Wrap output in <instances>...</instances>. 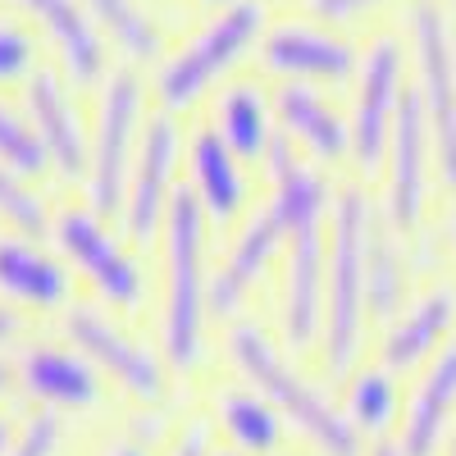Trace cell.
<instances>
[{
	"mask_svg": "<svg viewBox=\"0 0 456 456\" xmlns=\"http://www.w3.org/2000/svg\"><path fill=\"white\" fill-rule=\"evenodd\" d=\"M215 228L197 210L192 192L174 197L169 219L160 228L151 265H156V306H151V333H156L165 361L197 393L219 370V324L210 311V270H215Z\"/></svg>",
	"mask_w": 456,
	"mask_h": 456,
	"instance_id": "obj_1",
	"label": "cell"
},
{
	"mask_svg": "<svg viewBox=\"0 0 456 456\" xmlns=\"http://www.w3.org/2000/svg\"><path fill=\"white\" fill-rule=\"evenodd\" d=\"M219 370L265 393L283 415L292 443L311 456H365V438L338 406V388L315 370V361L292 356L265 315H242L219 329Z\"/></svg>",
	"mask_w": 456,
	"mask_h": 456,
	"instance_id": "obj_2",
	"label": "cell"
},
{
	"mask_svg": "<svg viewBox=\"0 0 456 456\" xmlns=\"http://www.w3.org/2000/svg\"><path fill=\"white\" fill-rule=\"evenodd\" d=\"M379 224L374 187L361 178L338 183V201L329 215V283H324V333L315 347V370L338 388L374 347V320H370V283L365 260L370 238Z\"/></svg>",
	"mask_w": 456,
	"mask_h": 456,
	"instance_id": "obj_3",
	"label": "cell"
},
{
	"mask_svg": "<svg viewBox=\"0 0 456 456\" xmlns=\"http://www.w3.org/2000/svg\"><path fill=\"white\" fill-rule=\"evenodd\" d=\"M55 333H64L114 388L119 406L128 415H156V411H178L192 402V393L183 388V379L174 374V365L165 361L156 333L146 329V320H128L114 315L96 301L78 297L73 306L51 324Z\"/></svg>",
	"mask_w": 456,
	"mask_h": 456,
	"instance_id": "obj_4",
	"label": "cell"
},
{
	"mask_svg": "<svg viewBox=\"0 0 456 456\" xmlns=\"http://www.w3.org/2000/svg\"><path fill=\"white\" fill-rule=\"evenodd\" d=\"M46 238L73 265L87 301H96V306L114 315H128V320H151V306H156V265H151V251L137 247L119 228V219L92 210L83 197H55Z\"/></svg>",
	"mask_w": 456,
	"mask_h": 456,
	"instance_id": "obj_5",
	"label": "cell"
},
{
	"mask_svg": "<svg viewBox=\"0 0 456 456\" xmlns=\"http://www.w3.org/2000/svg\"><path fill=\"white\" fill-rule=\"evenodd\" d=\"M265 28H270L265 0H233V5L215 10L187 42L165 51V60L151 69V101H156V110L187 119L224 83H233V69L247 55H256Z\"/></svg>",
	"mask_w": 456,
	"mask_h": 456,
	"instance_id": "obj_6",
	"label": "cell"
},
{
	"mask_svg": "<svg viewBox=\"0 0 456 456\" xmlns=\"http://www.w3.org/2000/svg\"><path fill=\"white\" fill-rule=\"evenodd\" d=\"M19 379V406L23 411H51L78 425L87 438L110 429L119 415V397L105 384V374L73 347L51 324H37L19 347L10 352Z\"/></svg>",
	"mask_w": 456,
	"mask_h": 456,
	"instance_id": "obj_7",
	"label": "cell"
},
{
	"mask_svg": "<svg viewBox=\"0 0 456 456\" xmlns=\"http://www.w3.org/2000/svg\"><path fill=\"white\" fill-rule=\"evenodd\" d=\"M151 110L156 101H151V83L137 64H114L105 83L92 92V160L78 197L110 219H119Z\"/></svg>",
	"mask_w": 456,
	"mask_h": 456,
	"instance_id": "obj_8",
	"label": "cell"
},
{
	"mask_svg": "<svg viewBox=\"0 0 456 456\" xmlns=\"http://www.w3.org/2000/svg\"><path fill=\"white\" fill-rule=\"evenodd\" d=\"M434 142H429V124L415 87H406L397 119H393V137H388V156L384 169L374 178V206L393 233L425 242L434 238Z\"/></svg>",
	"mask_w": 456,
	"mask_h": 456,
	"instance_id": "obj_9",
	"label": "cell"
},
{
	"mask_svg": "<svg viewBox=\"0 0 456 456\" xmlns=\"http://www.w3.org/2000/svg\"><path fill=\"white\" fill-rule=\"evenodd\" d=\"M411 73L434 142L438 187L456 201V32L438 0H411Z\"/></svg>",
	"mask_w": 456,
	"mask_h": 456,
	"instance_id": "obj_10",
	"label": "cell"
},
{
	"mask_svg": "<svg viewBox=\"0 0 456 456\" xmlns=\"http://www.w3.org/2000/svg\"><path fill=\"white\" fill-rule=\"evenodd\" d=\"M406 73H411V55L397 32H374L361 46V69L347 87V119H352V174L347 178H361L374 187L384 156H388L397 105L411 87Z\"/></svg>",
	"mask_w": 456,
	"mask_h": 456,
	"instance_id": "obj_11",
	"label": "cell"
},
{
	"mask_svg": "<svg viewBox=\"0 0 456 456\" xmlns=\"http://www.w3.org/2000/svg\"><path fill=\"white\" fill-rule=\"evenodd\" d=\"M283 247H288V233L265 206H256L233 233L219 238L215 270H210V311L219 329L242 315H256L265 306L270 283L279 274Z\"/></svg>",
	"mask_w": 456,
	"mask_h": 456,
	"instance_id": "obj_12",
	"label": "cell"
},
{
	"mask_svg": "<svg viewBox=\"0 0 456 456\" xmlns=\"http://www.w3.org/2000/svg\"><path fill=\"white\" fill-rule=\"evenodd\" d=\"M183 160H187V124L169 110H151L128 174V192L119 206V228L146 251L156 247L169 206L183 192Z\"/></svg>",
	"mask_w": 456,
	"mask_h": 456,
	"instance_id": "obj_13",
	"label": "cell"
},
{
	"mask_svg": "<svg viewBox=\"0 0 456 456\" xmlns=\"http://www.w3.org/2000/svg\"><path fill=\"white\" fill-rule=\"evenodd\" d=\"M324 283H329V228L288 238L260 315L292 356L315 361L324 333Z\"/></svg>",
	"mask_w": 456,
	"mask_h": 456,
	"instance_id": "obj_14",
	"label": "cell"
},
{
	"mask_svg": "<svg viewBox=\"0 0 456 456\" xmlns=\"http://www.w3.org/2000/svg\"><path fill=\"white\" fill-rule=\"evenodd\" d=\"M19 101L37 137H42L46 165H51V192L78 197L87 178V160H92V110L78 101V87L55 64H42L23 83Z\"/></svg>",
	"mask_w": 456,
	"mask_h": 456,
	"instance_id": "obj_15",
	"label": "cell"
},
{
	"mask_svg": "<svg viewBox=\"0 0 456 456\" xmlns=\"http://www.w3.org/2000/svg\"><path fill=\"white\" fill-rule=\"evenodd\" d=\"M256 69L274 83H306L324 92L352 87L361 69V46L329 23L306 19H274L256 46Z\"/></svg>",
	"mask_w": 456,
	"mask_h": 456,
	"instance_id": "obj_16",
	"label": "cell"
},
{
	"mask_svg": "<svg viewBox=\"0 0 456 456\" xmlns=\"http://www.w3.org/2000/svg\"><path fill=\"white\" fill-rule=\"evenodd\" d=\"M83 297L73 265L46 233L0 228V301L32 324H55Z\"/></svg>",
	"mask_w": 456,
	"mask_h": 456,
	"instance_id": "obj_17",
	"label": "cell"
},
{
	"mask_svg": "<svg viewBox=\"0 0 456 456\" xmlns=\"http://www.w3.org/2000/svg\"><path fill=\"white\" fill-rule=\"evenodd\" d=\"M183 183L192 192L197 210L215 228V238L233 233V228L260 206V174L242 165L206 119L187 124V160H183Z\"/></svg>",
	"mask_w": 456,
	"mask_h": 456,
	"instance_id": "obj_18",
	"label": "cell"
},
{
	"mask_svg": "<svg viewBox=\"0 0 456 456\" xmlns=\"http://www.w3.org/2000/svg\"><path fill=\"white\" fill-rule=\"evenodd\" d=\"M447 342H456V274L438 270V274L420 279V288L411 292V301L384 329H374L370 356L384 361L393 374L411 379V374H420Z\"/></svg>",
	"mask_w": 456,
	"mask_h": 456,
	"instance_id": "obj_19",
	"label": "cell"
},
{
	"mask_svg": "<svg viewBox=\"0 0 456 456\" xmlns=\"http://www.w3.org/2000/svg\"><path fill=\"white\" fill-rule=\"evenodd\" d=\"M192 402L206 411L215 443L233 447L238 456H283V452L297 447L288 425H283V415L274 411V402L228 370H215L192 393Z\"/></svg>",
	"mask_w": 456,
	"mask_h": 456,
	"instance_id": "obj_20",
	"label": "cell"
},
{
	"mask_svg": "<svg viewBox=\"0 0 456 456\" xmlns=\"http://www.w3.org/2000/svg\"><path fill=\"white\" fill-rule=\"evenodd\" d=\"M274 119L279 137L301 151L311 165L347 178L352 174V119L324 87L306 83H274Z\"/></svg>",
	"mask_w": 456,
	"mask_h": 456,
	"instance_id": "obj_21",
	"label": "cell"
},
{
	"mask_svg": "<svg viewBox=\"0 0 456 456\" xmlns=\"http://www.w3.org/2000/svg\"><path fill=\"white\" fill-rule=\"evenodd\" d=\"M338 174L311 165L301 151H292L283 137L274 142L270 160L260 165V206L279 219L288 238L297 233H320L329 228L333 201H338Z\"/></svg>",
	"mask_w": 456,
	"mask_h": 456,
	"instance_id": "obj_22",
	"label": "cell"
},
{
	"mask_svg": "<svg viewBox=\"0 0 456 456\" xmlns=\"http://www.w3.org/2000/svg\"><path fill=\"white\" fill-rule=\"evenodd\" d=\"M5 5L19 10L37 28V37L55 55V69L78 92H96L105 83V73L119 64L110 55L101 28L92 23V14L83 10V0H5Z\"/></svg>",
	"mask_w": 456,
	"mask_h": 456,
	"instance_id": "obj_23",
	"label": "cell"
},
{
	"mask_svg": "<svg viewBox=\"0 0 456 456\" xmlns=\"http://www.w3.org/2000/svg\"><path fill=\"white\" fill-rule=\"evenodd\" d=\"M393 438L406 456H443L456 438V342H447L420 374H411Z\"/></svg>",
	"mask_w": 456,
	"mask_h": 456,
	"instance_id": "obj_24",
	"label": "cell"
},
{
	"mask_svg": "<svg viewBox=\"0 0 456 456\" xmlns=\"http://www.w3.org/2000/svg\"><path fill=\"white\" fill-rule=\"evenodd\" d=\"M206 124L233 146V156L260 174L279 142V119H274V92L260 78H233L210 96Z\"/></svg>",
	"mask_w": 456,
	"mask_h": 456,
	"instance_id": "obj_25",
	"label": "cell"
},
{
	"mask_svg": "<svg viewBox=\"0 0 456 456\" xmlns=\"http://www.w3.org/2000/svg\"><path fill=\"white\" fill-rule=\"evenodd\" d=\"M338 406L365 443L393 438L402 425V406H406L402 374H393L384 361L365 356L347 379H338Z\"/></svg>",
	"mask_w": 456,
	"mask_h": 456,
	"instance_id": "obj_26",
	"label": "cell"
},
{
	"mask_svg": "<svg viewBox=\"0 0 456 456\" xmlns=\"http://www.w3.org/2000/svg\"><path fill=\"white\" fill-rule=\"evenodd\" d=\"M83 10L92 14L119 64L156 69L165 60V32L142 0H83Z\"/></svg>",
	"mask_w": 456,
	"mask_h": 456,
	"instance_id": "obj_27",
	"label": "cell"
},
{
	"mask_svg": "<svg viewBox=\"0 0 456 456\" xmlns=\"http://www.w3.org/2000/svg\"><path fill=\"white\" fill-rule=\"evenodd\" d=\"M0 165L37 187H51V165H46L42 137H37L23 101H10L5 92H0Z\"/></svg>",
	"mask_w": 456,
	"mask_h": 456,
	"instance_id": "obj_28",
	"label": "cell"
},
{
	"mask_svg": "<svg viewBox=\"0 0 456 456\" xmlns=\"http://www.w3.org/2000/svg\"><path fill=\"white\" fill-rule=\"evenodd\" d=\"M83 452H87V434L78 425H69L64 415L23 411L5 456H83Z\"/></svg>",
	"mask_w": 456,
	"mask_h": 456,
	"instance_id": "obj_29",
	"label": "cell"
},
{
	"mask_svg": "<svg viewBox=\"0 0 456 456\" xmlns=\"http://www.w3.org/2000/svg\"><path fill=\"white\" fill-rule=\"evenodd\" d=\"M55 210V192L19 178L14 169L0 165V228H19V233H46Z\"/></svg>",
	"mask_w": 456,
	"mask_h": 456,
	"instance_id": "obj_30",
	"label": "cell"
},
{
	"mask_svg": "<svg viewBox=\"0 0 456 456\" xmlns=\"http://www.w3.org/2000/svg\"><path fill=\"white\" fill-rule=\"evenodd\" d=\"M42 64V37H32V28L19 19H0V92H23Z\"/></svg>",
	"mask_w": 456,
	"mask_h": 456,
	"instance_id": "obj_31",
	"label": "cell"
},
{
	"mask_svg": "<svg viewBox=\"0 0 456 456\" xmlns=\"http://www.w3.org/2000/svg\"><path fill=\"white\" fill-rule=\"evenodd\" d=\"M215 447V429L206 420V411L197 402H187V411L178 415V425L165 438V456H210Z\"/></svg>",
	"mask_w": 456,
	"mask_h": 456,
	"instance_id": "obj_32",
	"label": "cell"
},
{
	"mask_svg": "<svg viewBox=\"0 0 456 456\" xmlns=\"http://www.w3.org/2000/svg\"><path fill=\"white\" fill-rule=\"evenodd\" d=\"M379 5H388V0H306V14L329 28H347V23L374 14Z\"/></svg>",
	"mask_w": 456,
	"mask_h": 456,
	"instance_id": "obj_33",
	"label": "cell"
},
{
	"mask_svg": "<svg viewBox=\"0 0 456 456\" xmlns=\"http://www.w3.org/2000/svg\"><path fill=\"white\" fill-rule=\"evenodd\" d=\"M32 329H37L32 320H23L19 311H10L5 301H0V352H14L19 342H23V338L32 333Z\"/></svg>",
	"mask_w": 456,
	"mask_h": 456,
	"instance_id": "obj_34",
	"label": "cell"
},
{
	"mask_svg": "<svg viewBox=\"0 0 456 456\" xmlns=\"http://www.w3.org/2000/svg\"><path fill=\"white\" fill-rule=\"evenodd\" d=\"M434 233H438V247H443V256L456 265V201H447V206L438 210V219H434Z\"/></svg>",
	"mask_w": 456,
	"mask_h": 456,
	"instance_id": "obj_35",
	"label": "cell"
},
{
	"mask_svg": "<svg viewBox=\"0 0 456 456\" xmlns=\"http://www.w3.org/2000/svg\"><path fill=\"white\" fill-rule=\"evenodd\" d=\"M19 406V379H14V361L10 352H0V411Z\"/></svg>",
	"mask_w": 456,
	"mask_h": 456,
	"instance_id": "obj_36",
	"label": "cell"
},
{
	"mask_svg": "<svg viewBox=\"0 0 456 456\" xmlns=\"http://www.w3.org/2000/svg\"><path fill=\"white\" fill-rule=\"evenodd\" d=\"M19 415H23V406H5V411H0V456H5V452H10V443H14Z\"/></svg>",
	"mask_w": 456,
	"mask_h": 456,
	"instance_id": "obj_37",
	"label": "cell"
},
{
	"mask_svg": "<svg viewBox=\"0 0 456 456\" xmlns=\"http://www.w3.org/2000/svg\"><path fill=\"white\" fill-rule=\"evenodd\" d=\"M365 456H406V452L397 447V438H379V443L365 447Z\"/></svg>",
	"mask_w": 456,
	"mask_h": 456,
	"instance_id": "obj_38",
	"label": "cell"
},
{
	"mask_svg": "<svg viewBox=\"0 0 456 456\" xmlns=\"http://www.w3.org/2000/svg\"><path fill=\"white\" fill-rule=\"evenodd\" d=\"M210 456H238V452H233V447H224V443H215V447H210Z\"/></svg>",
	"mask_w": 456,
	"mask_h": 456,
	"instance_id": "obj_39",
	"label": "cell"
},
{
	"mask_svg": "<svg viewBox=\"0 0 456 456\" xmlns=\"http://www.w3.org/2000/svg\"><path fill=\"white\" fill-rule=\"evenodd\" d=\"M197 5H210V10H224V5H233V0H197Z\"/></svg>",
	"mask_w": 456,
	"mask_h": 456,
	"instance_id": "obj_40",
	"label": "cell"
},
{
	"mask_svg": "<svg viewBox=\"0 0 456 456\" xmlns=\"http://www.w3.org/2000/svg\"><path fill=\"white\" fill-rule=\"evenodd\" d=\"M283 456H311V452H301V447H292V452H283Z\"/></svg>",
	"mask_w": 456,
	"mask_h": 456,
	"instance_id": "obj_41",
	"label": "cell"
},
{
	"mask_svg": "<svg viewBox=\"0 0 456 456\" xmlns=\"http://www.w3.org/2000/svg\"><path fill=\"white\" fill-rule=\"evenodd\" d=\"M443 456H456V438H452V443H447V452H443Z\"/></svg>",
	"mask_w": 456,
	"mask_h": 456,
	"instance_id": "obj_42",
	"label": "cell"
},
{
	"mask_svg": "<svg viewBox=\"0 0 456 456\" xmlns=\"http://www.w3.org/2000/svg\"><path fill=\"white\" fill-rule=\"evenodd\" d=\"M447 5H452V10H456V0H447Z\"/></svg>",
	"mask_w": 456,
	"mask_h": 456,
	"instance_id": "obj_43",
	"label": "cell"
}]
</instances>
